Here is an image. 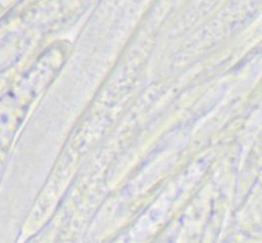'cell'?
Listing matches in <instances>:
<instances>
[{
	"mask_svg": "<svg viewBox=\"0 0 262 243\" xmlns=\"http://www.w3.org/2000/svg\"><path fill=\"white\" fill-rule=\"evenodd\" d=\"M68 53L67 43L49 47L0 95V184L33 105L59 73Z\"/></svg>",
	"mask_w": 262,
	"mask_h": 243,
	"instance_id": "6da1fadb",
	"label": "cell"
}]
</instances>
